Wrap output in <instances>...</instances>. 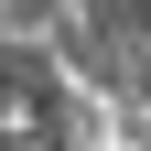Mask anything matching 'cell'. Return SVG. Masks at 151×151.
<instances>
[{
	"label": "cell",
	"instance_id": "1",
	"mask_svg": "<svg viewBox=\"0 0 151 151\" xmlns=\"http://www.w3.org/2000/svg\"><path fill=\"white\" fill-rule=\"evenodd\" d=\"M0 151H54V129H43V97L0 86Z\"/></svg>",
	"mask_w": 151,
	"mask_h": 151
}]
</instances>
